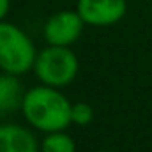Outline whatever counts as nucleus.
Instances as JSON below:
<instances>
[{
	"mask_svg": "<svg viewBox=\"0 0 152 152\" xmlns=\"http://www.w3.org/2000/svg\"><path fill=\"white\" fill-rule=\"evenodd\" d=\"M9 9H11V0H0V21L5 20Z\"/></svg>",
	"mask_w": 152,
	"mask_h": 152,
	"instance_id": "nucleus-10",
	"label": "nucleus"
},
{
	"mask_svg": "<svg viewBox=\"0 0 152 152\" xmlns=\"http://www.w3.org/2000/svg\"><path fill=\"white\" fill-rule=\"evenodd\" d=\"M78 57L67 46H48L39 51L34 62V73L44 85L60 88L69 85L78 75Z\"/></svg>",
	"mask_w": 152,
	"mask_h": 152,
	"instance_id": "nucleus-3",
	"label": "nucleus"
},
{
	"mask_svg": "<svg viewBox=\"0 0 152 152\" xmlns=\"http://www.w3.org/2000/svg\"><path fill=\"white\" fill-rule=\"evenodd\" d=\"M37 51L20 27L9 21H0V69L11 75H25L34 69Z\"/></svg>",
	"mask_w": 152,
	"mask_h": 152,
	"instance_id": "nucleus-2",
	"label": "nucleus"
},
{
	"mask_svg": "<svg viewBox=\"0 0 152 152\" xmlns=\"http://www.w3.org/2000/svg\"><path fill=\"white\" fill-rule=\"evenodd\" d=\"M23 88L16 75L2 73L0 75V115H11L16 110H21Z\"/></svg>",
	"mask_w": 152,
	"mask_h": 152,
	"instance_id": "nucleus-7",
	"label": "nucleus"
},
{
	"mask_svg": "<svg viewBox=\"0 0 152 152\" xmlns=\"http://www.w3.org/2000/svg\"><path fill=\"white\" fill-rule=\"evenodd\" d=\"M0 152H41L36 136L18 124H0Z\"/></svg>",
	"mask_w": 152,
	"mask_h": 152,
	"instance_id": "nucleus-6",
	"label": "nucleus"
},
{
	"mask_svg": "<svg viewBox=\"0 0 152 152\" xmlns=\"http://www.w3.org/2000/svg\"><path fill=\"white\" fill-rule=\"evenodd\" d=\"M71 118H73V124L87 126L94 118V110L87 103H76V104H73V108H71Z\"/></svg>",
	"mask_w": 152,
	"mask_h": 152,
	"instance_id": "nucleus-9",
	"label": "nucleus"
},
{
	"mask_svg": "<svg viewBox=\"0 0 152 152\" xmlns=\"http://www.w3.org/2000/svg\"><path fill=\"white\" fill-rule=\"evenodd\" d=\"M76 11L85 25L110 27L118 23L127 11L126 0H78Z\"/></svg>",
	"mask_w": 152,
	"mask_h": 152,
	"instance_id": "nucleus-5",
	"label": "nucleus"
},
{
	"mask_svg": "<svg viewBox=\"0 0 152 152\" xmlns=\"http://www.w3.org/2000/svg\"><path fill=\"white\" fill-rule=\"evenodd\" d=\"M41 152H76V143L69 134L53 131L48 133L41 142Z\"/></svg>",
	"mask_w": 152,
	"mask_h": 152,
	"instance_id": "nucleus-8",
	"label": "nucleus"
},
{
	"mask_svg": "<svg viewBox=\"0 0 152 152\" xmlns=\"http://www.w3.org/2000/svg\"><path fill=\"white\" fill-rule=\"evenodd\" d=\"M85 21L78 11H58L44 23V39L51 46H71L83 32Z\"/></svg>",
	"mask_w": 152,
	"mask_h": 152,
	"instance_id": "nucleus-4",
	"label": "nucleus"
},
{
	"mask_svg": "<svg viewBox=\"0 0 152 152\" xmlns=\"http://www.w3.org/2000/svg\"><path fill=\"white\" fill-rule=\"evenodd\" d=\"M71 108L73 104L60 90L44 83L28 88L21 103V113L27 122L44 133L64 131L73 122Z\"/></svg>",
	"mask_w": 152,
	"mask_h": 152,
	"instance_id": "nucleus-1",
	"label": "nucleus"
},
{
	"mask_svg": "<svg viewBox=\"0 0 152 152\" xmlns=\"http://www.w3.org/2000/svg\"><path fill=\"white\" fill-rule=\"evenodd\" d=\"M97 152H112V151H97Z\"/></svg>",
	"mask_w": 152,
	"mask_h": 152,
	"instance_id": "nucleus-11",
	"label": "nucleus"
}]
</instances>
